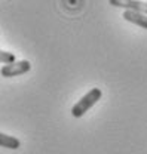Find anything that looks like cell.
Here are the masks:
<instances>
[{
  "label": "cell",
  "mask_w": 147,
  "mask_h": 154,
  "mask_svg": "<svg viewBox=\"0 0 147 154\" xmlns=\"http://www.w3.org/2000/svg\"><path fill=\"white\" fill-rule=\"evenodd\" d=\"M0 62L2 64L15 62V54H11V52H6V51H0Z\"/></svg>",
  "instance_id": "cell-6"
},
{
  "label": "cell",
  "mask_w": 147,
  "mask_h": 154,
  "mask_svg": "<svg viewBox=\"0 0 147 154\" xmlns=\"http://www.w3.org/2000/svg\"><path fill=\"white\" fill-rule=\"evenodd\" d=\"M0 147H5V148H9V150H17L21 147V141L15 136L0 132Z\"/></svg>",
  "instance_id": "cell-5"
},
{
  "label": "cell",
  "mask_w": 147,
  "mask_h": 154,
  "mask_svg": "<svg viewBox=\"0 0 147 154\" xmlns=\"http://www.w3.org/2000/svg\"><path fill=\"white\" fill-rule=\"evenodd\" d=\"M111 6L116 8H123L125 11H132V12H140L147 15V2L141 0H109Z\"/></svg>",
  "instance_id": "cell-3"
},
{
  "label": "cell",
  "mask_w": 147,
  "mask_h": 154,
  "mask_svg": "<svg viewBox=\"0 0 147 154\" xmlns=\"http://www.w3.org/2000/svg\"><path fill=\"white\" fill-rule=\"evenodd\" d=\"M101 96H103L101 89H98V88H94V89H91L86 95H83L73 105V108H72V116H73V117H76V119L82 117V116L88 111V110H91L92 107H94V105H95L100 99H101Z\"/></svg>",
  "instance_id": "cell-1"
},
{
  "label": "cell",
  "mask_w": 147,
  "mask_h": 154,
  "mask_svg": "<svg viewBox=\"0 0 147 154\" xmlns=\"http://www.w3.org/2000/svg\"><path fill=\"white\" fill-rule=\"evenodd\" d=\"M30 70H31V64L28 61L22 59V61H15V62H11V64H5L0 68V74L3 77H15L25 74Z\"/></svg>",
  "instance_id": "cell-2"
},
{
  "label": "cell",
  "mask_w": 147,
  "mask_h": 154,
  "mask_svg": "<svg viewBox=\"0 0 147 154\" xmlns=\"http://www.w3.org/2000/svg\"><path fill=\"white\" fill-rule=\"evenodd\" d=\"M123 18L126 19L128 22H132L141 28L147 30V15L140 14V12H132V11H125L123 12Z\"/></svg>",
  "instance_id": "cell-4"
}]
</instances>
